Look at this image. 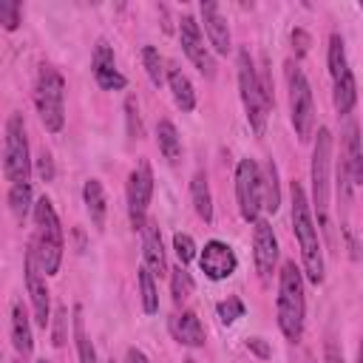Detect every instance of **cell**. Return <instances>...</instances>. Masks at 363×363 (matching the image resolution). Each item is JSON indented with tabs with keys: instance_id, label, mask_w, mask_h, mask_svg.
Segmentation results:
<instances>
[{
	"instance_id": "cell-16",
	"label": "cell",
	"mask_w": 363,
	"mask_h": 363,
	"mask_svg": "<svg viewBox=\"0 0 363 363\" xmlns=\"http://www.w3.org/2000/svg\"><path fill=\"white\" fill-rule=\"evenodd\" d=\"M340 173L352 187L363 184V147H360V128L354 122H346L343 128V145H340Z\"/></svg>"
},
{
	"instance_id": "cell-4",
	"label": "cell",
	"mask_w": 363,
	"mask_h": 363,
	"mask_svg": "<svg viewBox=\"0 0 363 363\" xmlns=\"http://www.w3.org/2000/svg\"><path fill=\"white\" fill-rule=\"evenodd\" d=\"M312 210L318 213V230L326 235L329 244H335L332 227H329V179H332V133L329 128H318L315 145H312Z\"/></svg>"
},
{
	"instance_id": "cell-27",
	"label": "cell",
	"mask_w": 363,
	"mask_h": 363,
	"mask_svg": "<svg viewBox=\"0 0 363 363\" xmlns=\"http://www.w3.org/2000/svg\"><path fill=\"white\" fill-rule=\"evenodd\" d=\"M139 301H142V309L145 315H156L159 312V292H156V281H153V272L142 264L139 267Z\"/></svg>"
},
{
	"instance_id": "cell-12",
	"label": "cell",
	"mask_w": 363,
	"mask_h": 363,
	"mask_svg": "<svg viewBox=\"0 0 363 363\" xmlns=\"http://www.w3.org/2000/svg\"><path fill=\"white\" fill-rule=\"evenodd\" d=\"M179 40H182V51H184L187 60L199 68V74L207 77V79H213V77H216V60H213L210 48L204 45V34H201L196 17L184 14V17L179 20Z\"/></svg>"
},
{
	"instance_id": "cell-21",
	"label": "cell",
	"mask_w": 363,
	"mask_h": 363,
	"mask_svg": "<svg viewBox=\"0 0 363 363\" xmlns=\"http://www.w3.org/2000/svg\"><path fill=\"white\" fill-rule=\"evenodd\" d=\"M11 343H14L17 354H23V357H28V354H31V349H34L31 320H28V315H26V309H23V303H20V301H14V303H11Z\"/></svg>"
},
{
	"instance_id": "cell-38",
	"label": "cell",
	"mask_w": 363,
	"mask_h": 363,
	"mask_svg": "<svg viewBox=\"0 0 363 363\" xmlns=\"http://www.w3.org/2000/svg\"><path fill=\"white\" fill-rule=\"evenodd\" d=\"M309 34L303 31V28H292V45H295V51H298V57H303L306 51H309Z\"/></svg>"
},
{
	"instance_id": "cell-34",
	"label": "cell",
	"mask_w": 363,
	"mask_h": 363,
	"mask_svg": "<svg viewBox=\"0 0 363 363\" xmlns=\"http://www.w3.org/2000/svg\"><path fill=\"white\" fill-rule=\"evenodd\" d=\"M173 250H176V258H179L182 267H187L196 258V241L187 233H176L173 235Z\"/></svg>"
},
{
	"instance_id": "cell-35",
	"label": "cell",
	"mask_w": 363,
	"mask_h": 363,
	"mask_svg": "<svg viewBox=\"0 0 363 363\" xmlns=\"http://www.w3.org/2000/svg\"><path fill=\"white\" fill-rule=\"evenodd\" d=\"M125 119H128V136H130V139H139V136H142V116H139V102H136V96H128V99H125Z\"/></svg>"
},
{
	"instance_id": "cell-14",
	"label": "cell",
	"mask_w": 363,
	"mask_h": 363,
	"mask_svg": "<svg viewBox=\"0 0 363 363\" xmlns=\"http://www.w3.org/2000/svg\"><path fill=\"white\" fill-rule=\"evenodd\" d=\"M252 258H255L258 275L267 281L278 264V238H275V230L267 218H258L252 224Z\"/></svg>"
},
{
	"instance_id": "cell-43",
	"label": "cell",
	"mask_w": 363,
	"mask_h": 363,
	"mask_svg": "<svg viewBox=\"0 0 363 363\" xmlns=\"http://www.w3.org/2000/svg\"><path fill=\"white\" fill-rule=\"evenodd\" d=\"M357 363H363V343H360V349H357Z\"/></svg>"
},
{
	"instance_id": "cell-11",
	"label": "cell",
	"mask_w": 363,
	"mask_h": 363,
	"mask_svg": "<svg viewBox=\"0 0 363 363\" xmlns=\"http://www.w3.org/2000/svg\"><path fill=\"white\" fill-rule=\"evenodd\" d=\"M23 272H26V292L31 298V309H34V320L37 326H48L51 323V295H48V286H45V275H43V267L37 261V252H34V244H28L26 255H23Z\"/></svg>"
},
{
	"instance_id": "cell-23",
	"label": "cell",
	"mask_w": 363,
	"mask_h": 363,
	"mask_svg": "<svg viewBox=\"0 0 363 363\" xmlns=\"http://www.w3.org/2000/svg\"><path fill=\"white\" fill-rule=\"evenodd\" d=\"M190 201H193V210L201 221H213V193H210V184H207V173L199 170L193 173L190 179Z\"/></svg>"
},
{
	"instance_id": "cell-37",
	"label": "cell",
	"mask_w": 363,
	"mask_h": 363,
	"mask_svg": "<svg viewBox=\"0 0 363 363\" xmlns=\"http://www.w3.org/2000/svg\"><path fill=\"white\" fill-rule=\"evenodd\" d=\"M37 173H40L43 182H51V179H54V159H51L48 150H43V153L37 156Z\"/></svg>"
},
{
	"instance_id": "cell-45",
	"label": "cell",
	"mask_w": 363,
	"mask_h": 363,
	"mask_svg": "<svg viewBox=\"0 0 363 363\" xmlns=\"http://www.w3.org/2000/svg\"><path fill=\"white\" fill-rule=\"evenodd\" d=\"M108 363H113V360H108Z\"/></svg>"
},
{
	"instance_id": "cell-2",
	"label": "cell",
	"mask_w": 363,
	"mask_h": 363,
	"mask_svg": "<svg viewBox=\"0 0 363 363\" xmlns=\"http://www.w3.org/2000/svg\"><path fill=\"white\" fill-rule=\"evenodd\" d=\"M275 318L278 329L286 340L298 343L303 337V320H306V295H303V275L295 267V261H284L278 272V298H275Z\"/></svg>"
},
{
	"instance_id": "cell-31",
	"label": "cell",
	"mask_w": 363,
	"mask_h": 363,
	"mask_svg": "<svg viewBox=\"0 0 363 363\" xmlns=\"http://www.w3.org/2000/svg\"><path fill=\"white\" fill-rule=\"evenodd\" d=\"M261 173H264V210L275 213V210H278V204H281V190H278V170H275V164L269 162V164H267V170H261Z\"/></svg>"
},
{
	"instance_id": "cell-29",
	"label": "cell",
	"mask_w": 363,
	"mask_h": 363,
	"mask_svg": "<svg viewBox=\"0 0 363 363\" xmlns=\"http://www.w3.org/2000/svg\"><path fill=\"white\" fill-rule=\"evenodd\" d=\"M74 337H77V354L79 363H96V349L91 343V337L85 335V320H82V309H74Z\"/></svg>"
},
{
	"instance_id": "cell-19",
	"label": "cell",
	"mask_w": 363,
	"mask_h": 363,
	"mask_svg": "<svg viewBox=\"0 0 363 363\" xmlns=\"http://www.w3.org/2000/svg\"><path fill=\"white\" fill-rule=\"evenodd\" d=\"M170 335L182 343V346H204V326L199 320V315L193 309H182L170 318Z\"/></svg>"
},
{
	"instance_id": "cell-32",
	"label": "cell",
	"mask_w": 363,
	"mask_h": 363,
	"mask_svg": "<svg viewBox=\"0 0 363 363\" xmlns=\"http://www.w3.org/2000/svg\"><path fill=\"white\" fill-rule=\"evenodd\" d=\"M170 292H173V301H176V303H184V301L190 298V292H193L190 272H187L182 264L170 269Z\"/></svg>"
},
{
	"instance_id": "cell-7",
	"label": "cell",
	"mask_w": 363,
	"mask_h": 363,
	"mask_svg": "<svg viewBox=\"0 0 363 363\" xmlns=\"http://www.w3.org/2000/svg\"><path fill=\"white\" fill-rule=\"evenodd\" d=\"M286 91H289V119L295 136L301 142H309L315 136V99L306 74L295 62L286 65Z\"/></svg>"
},
{
	"instance_id": "cell-10",
	"label": "cell",
	"mask_w": 363,
	"mask_h": 363,
	"mask_svg": "<svg viewBox=\"0 0 363 363\" xmlns=\"http://www.w3.org/2000/svg\"><path fill=\"white\" fill-rule=\"evenodd\" d=\"M153 199V170L150 164L142 159L130 176H128V216H130V227L133 230H145L147 224V204Z\"/></svg>"
},
{
	"instance_id": "cell-22",
	"label": "cell",
	"mask_w": 363,
	"mask_h": 363,
	"mask_svg": "<svg viewBox=\"0 0 363 363\" xmlns=\"http://www.w3.org/2000/svg\"><path fill=\"white\" fill-rule=\"evenodd\" d=\"M167 85H170V91H173V102H176L184 113H190V111L196 108V91H193L190 77H187L182 68L167 65Z\"/></svg>"
},
{
	"instance_id": "cell-30",
	"label": "cell",
	"mask_w": 363,
	"mask_h": 363,
	"mask_svg": "<svg viewBox=\"0 0 363 363\" xmlns=\"http://www.w3.org/2000/svg\"><path fill=\"white\" fill-rule=\"evenodd\" d=\"M142 62H145V71H147L150 82H153L156 88L164 85V79H167V62H164V57H162L153 45H145V48H142Z\"/></svg>"
},
{
	"instance_id": "cell-13",
	"label": "cell",
	"mask_w": 363,
	"mask_h": 363,
	"mask_svg": "<svg viewBox=\"0 0 363 363\" xmlns=\"http://www.w3.org/2000/svg\"><path fill=\"white\" fill-rule=\"evenodd\" d=\"M199 267H201V272H204L210 281H227V278L238 269V258H235V252H233L230 244L213 238V241H207L204 250L199 252Z\"/></svg>"
},
{
	"instance_id": "cell-18",
	"label": "cell",
	"mask_w": 363,
	"mask_h": 363,
	"mask_svg": "<svg viewBox=\"0 0 363 363\" xmlns=\"http://www.w3.org/2000/svg\"><path fill=\"white\" fill-rule=\"evenodd\" d=\"M201 23H204V34H207L213 51L227 54L233 48V37H230V26H227L218 3H201Z\"/></svg>"
},
{
	"instance_id": "cell-33",
	"label": "cell",
	"mask_w": 363,
	"mask_h": 363,
	"mask_svg": "<svg viewBox=\"0 0 363 363\" xmlns=\"http://www.w3.org/2000/svg\"><path fill=\"white\" fill-rule=\"evenodd\" d=\"M216 312H218V320H221L224 326H233V323L244 315V303H241L235 295H230L227 301H221V303L216 306Z\"/></svg>"
},
{
	"instance_id": "cell-36",
	"label": "cell",
	"mask_w": 363,
	"mask_h": 363,
	"mask_svg": "<svg viewBox=\"0 0 363 363\" xmlns=\"http://www.w3.org/2000/svg\"><path fill=\"white\" fill-rule=\"evenodd\" d=\"M0 23L6 31H14L20 26V3L17 0H0Z\"/></svg>"
},
{
	"instance_id": "cell-6",
	"label": "cell",
	"mask_w": 363,
	"mask_h": 363,
	"mask_svg": "<svg viewBox=\"0 0 363 363\" xmlns=\"http://www.w3.org/2000/svg\"><path fill=\"white\" fill-rule=\"evenodd\" d=\"M34 105L43 128L48 133H60L65 125V79L57 68L43 65L34 85Z\"/></svg>"
},
{
	"instance_id": "cell-24",
	"label": "cell",
	"mask_w": 363,
	"mask_h": 363,
	"mask_svg": "<svg viewBox=\"0 0 363 363\" xmlns=\"http://www.w3.org/2000/svg\"><path fill=\"white\" fill-rule=\"evenodd\" d=\"M156 145H159L162 156L170 164H176L182 159V136H179V130H176V125L170 119H159V125H156Z\"/></svg>"
},
{
	"instance_id": "cell-5",
	"label": "cell",
	"mask_w": 363,
	"mask_h": 363,
	"mask_svg": "<svg viewBox=\"0 0 363 363\" xmlns=\"http://www.w3.org/2000/svg\"><path fill=\"white\" fill-rule=\"evenodd\" d=\"M238 88H241V102H244V113H247L250 128L258 136H264L269 108H272V94L267 91V79H261L255 74V65H252L247 48L238 51Z\"/></svg>"
},
{
	"instance_id": "cell-25",
	"label": "cell",
	"mask_w": 363,
	"mask_h": 363,
	"mask_svg": "<svg viewBox=\"0 0 363 363\" xmlns=\"http://www.w3.org/2000/svg\"><path fill=\"white\" fill-rule=\"evenodd\" d=\"M332 102H335V111L340 116H349L354 102H357V82H354V74L349 71L346 77L335 79L332 82Z\"/></svg>"
},
{
	"instance_id": "cell-15",
	"label": "cell",
	"mask_w": 363,
	"mask_h": 363,
	"mask_svg": "<svg viewBox=\"0 0 363 363\" xmlns=\"http://www.w3.org/2000/svg\"><path fill=\"white\" fill-rule=\"evenodd\" d=\"M91 71H94V79H96V85H99L102 91H122V88L128 85L125 74H119V68H116L113 48H111L105 40H99V43L94 45Z\"/></svg>"
},
{
	"instance_id": "cell-17",
	"label": "cell",
	"mask_w": 363,
	"mask_h": 363,
	"mask_svg": "<svg viewBox=\"0 0 363 363\" xmlns=\"http://www.w3.org/2000/svg\"><path fill=\"white\" fill-rule=\"evenodd\" d=\"M142 258H145V267L153 272V278H164L170 269H167V255H164V244H162V233H159V224L147 218L145 230H142Z\"/></svg>"
},
{
	"instance_id": "cell-44",
	"label": "cell",
	"mask_w": 363,
	"mask_h": 363,
	"mask_svg": "<svg viewBox=\"0 0 363 363\" xmlns=\"http://www.w3.org/2000/svg\"><path fill=\"white\" fill-rule=\"evenodd\" d=\"M34 363H48V360H34Z\"/></svg>"
},
{
	"instance_id": "cell-42",
	"label": "cell",
	"mask_w": 363,
	"mask_h": 363,
	"mask_svg": "<svg viewBox=\"0 0 363 363\" xmlns=\"http://www.w3.org/2000/svg\"><path fill=\"white\" fill-rule=\"evenodd\" d=\"M125 363H150V360H147V354H145L142 349L130 346V349L125 352Z\"/></svg>"
},
{
	"instance_id": "cell-28",
	"label": "cell",
	"mask_w": 363,
	"mask_h": 363,
	"mask_svg": "<svg viewBox=\"0 0 363 363\" xmlns=\"http://www.w3.org/2000/svg\"><path fill=\"white\" fill-rule=\"evenodd\" d=\"M9 207L14 213V218H26L28 213H34V201H31V182H20L9 187Z\"/></svg>"
},
{
	"instance_id": "cell-40",
	"label": "cell",
	"mask_w": 363,
	"mask_h": 363,
	"mask_svg": "<svg viewBox=\"0 0 363 363\" xmlns=\"http://www.w3.org/2000/svg\"><path fill=\"white\" fill-rule=\"evenodd\" d=\"M247 349H250V352H255L258 357H269V354H272V352H269V346H267L261 337H250V340H247Z\"/></svg>"
},
{
	"instance_id": "cell-26",
	"label": "cell",
	"mask_w": 363,
	"mask_h": 363,
	"mask_svg": "<svg viewBox=\"0 0 363 363\" xmlns=\"http://www.w3.org/2000/svg\"><path fill=\"white\" fill-rule=\"evenodd\" d=\"M326 62H329V77H332V82H335V79H340V77H346V74L352 71V68H349V60H346V45H343V37H340L337 31L329 37Z\"/></svg>"
},
{
	"instance_id": "cell-1",
	"label": "cell",
	"mask_w": 363,
	"mask_h": 363,
	"mask_svg": "<svg viewBox=\"0 0 363 363\" xmlns=\"http://www.w3.org/2000/svg\"><path fill=\"white\" fill-rule=\"evenodd\" d=\"M292 230L301 247V264H303V275L318 286L323 284V247H320V235H318V224L312 218V204L306 199V190L301 187V182H292Z\"/></svg>"
},
{
	"instance_id": "cell-8",
	"label": "cell",
	"mask_w": 363,
	"mask_h": 363,
	"mask_svg": "<svg viewBox=\"0 0 363 363\" xmlns=\"http://www.w3.org/2000/svg\"><path fill=\"white\" fill-rule=\"evenodd\" d=\"M3 176L11 184L31 179V156H28V136L26 122L20 113H9L6 136H3Z\"/></svg>"
},
{
	"instance_id": "cell-41",
	"label": "cell",
	"mask_w": 363,
	"mask_h": 363,
	"mask_svg": "<svg viewBox=\"0 0 363 363\" xmlns=\"http://www.w3.org/2000/svg\"><path fill=\"white\" fill-rule=\"evenodd\" d=\"M57 318H60V320H57V332H54V343H57V346H62V343H65V335H62V329H65V309H62V306L57 309Z\"/></svg>"
},
{
	"instance_id": "cell-9",
	"label": "cell",
	"mask_w": 363,
	"mask_h": 363,
	"mask_svg": "<svg viewBox=\"0 0 363 363\" xmlns=\"http://www.w3.org/2000/svg\"><path fill=\"white\" fill-rule=\"evenodd\" d=\"M235 201L244 221H258L264 210V173L255 159H238L235 164Z\"/></svg>"
},
{
	"instance_id": "cell-39",
	"label": "cell",
	"mask_w": 363,
	"mask_h": 363,
	"mask_svg": "<svg viewBox=\"0 0 363 363\" xmlns=\"http://www.w3.org/2000/svg\"><path fill=\"white\" fill-rule=\"evenodd\" d=\"M323 360L326 363H343V354H340V349H337V343L329 337L326 340V346H323Z\"/></svg>"
},
{
	"instance_id": "cell-3",
	"label": "cell",
	"mask_w": 363,
	"mask_h": 363,
	"mask_svg": "<svg viewBox=\"0 0 363 363\" xmlns=\"http://www.w3.org/2000/svg\"><path fill=\"white\" fill-rule=\"evenodd\" d=\"M34 252H37V261L43 267L45 275H57L60 272V264H62V250H65V241H62V224H60V216L51 204V199H37L34 201Z\"/></svg>"
},
{
	"instance_id": "cell-20",
	"label": "cell",
	"mask_w": 363,
	"mask_h": 363,
	"mask_svg": "<svg viewBox=\"0 0 363 363\" xmlns=\"http://www.w3.org/2000/svg\"><path fill=\"white\" fill-rule=\"evenodd\" d=\"M82 201H85V210L91 216V224L96 230L105 227V216H108V199H105V187L99 179H88L82 184Z\"/></svg>"
}]
</instances>
